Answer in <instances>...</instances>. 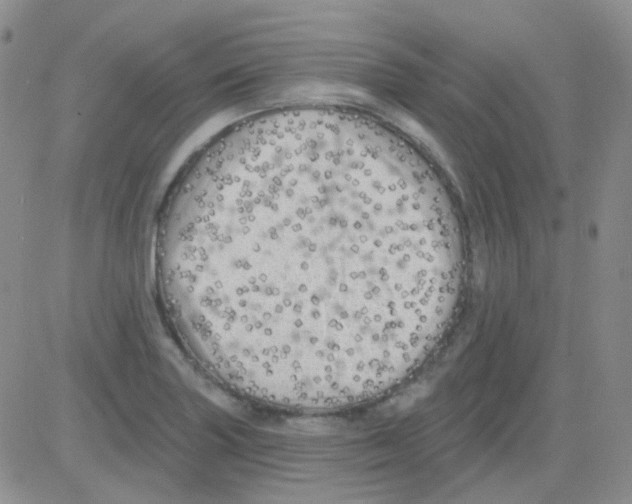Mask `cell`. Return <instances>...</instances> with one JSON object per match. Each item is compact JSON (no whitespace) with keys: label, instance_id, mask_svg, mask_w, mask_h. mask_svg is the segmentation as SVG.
<instances>
[{"label":"cell","instance_id":"obj_1","mask_svg":"<svg viewBox=\"0 0 632 504\" xmlns=\"http://www.w3.org/2000/svg\"><path fill=\"white\" fill-rule=\"evenodd\" d=\"M449 260L425 182L388 150L334 132L215 161L182 190L167 247L198 342L304 379L389 360L436 309Z\"/></svg>","mask_w":632,"mask_h":504}]
</instances>
